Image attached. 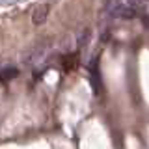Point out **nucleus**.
Segmentation results:
<instances>
[{
    "label": "nucleus",
    "mask_w": 149,
    "mask_h": 149,
    "mask_svg": "<svg viewBox=\"0 0 149 149\" xmlns=\"http://www.w3.org/2000/svg\"><path fill=\"white\" fill-rule=\"evenodd\" d=\"M90 71H91V84H93V90H95V93L99 95L101 90H102V86H101V77H99V65H97V60H93Z\"/></svg>",
    "instance_id": "1"
},
{
    "label": "nucleus",
    "mask_w": 149,
    "mask_h": 149,
    "mask_svg": "<svg viewBox=\"0 0 149 149\" xmlns=\"http://www.w3.org/2000/svg\"><path fill=\"white\" fill-rule=\"evenodd\" d=\"M47 15H49V6L47 4H41V6H37L34 9V15H32V21H34V24H43Z\"/></svg>",
    "instance_id": "2"
},
{
    "label": "nucleus",
    "mask_w": 149,
    "mask_h": 149,
    "mask_svg": "<svg viewBox=\"0 0 149 149\" xmlns=\"http://www.w3.org/2000/svg\"><path fill=\"white\" fill-rule=\"evenodd\" d=\"M77 65H78V56L77 54H67L63 58V62H62V67L65 71H73Z\"/></svg>",
    "instance_id": "3"
},
{
    "label": "nucleus",
    "mask_w": 149,
    "mask_h": 149,
    "mask_svg": "<svg viewBox=\"0 0 149 149\" xmlns=\"http://www.w3.org/2000/svg\"><path fill=\"white\" fill-rule=\"evenodd\" d=\"M19 74V71L15 67H6V69H0V80H11Z\"/></svg>",
    "instance_id": "4"
},
{
    "label": "nucleus",
    "mask_w": 149,
    "mask_h": 149,
    "mask_svg": "<svg viewBox=\"0 0 149 149\" xmlns=\"http://www.w3.org/2000/svg\"><path fill=\"white\" fill-rule=\"evenodd\" d=\"M127 2H129V6L134 8L136 11H142V9L146 8V0H127Z\"/></svg>",
    "instance_id": "5"
}]
</instances>
